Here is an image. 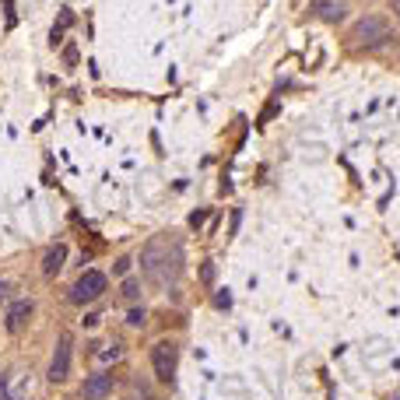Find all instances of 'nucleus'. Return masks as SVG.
Instances as JSON below:
<instances>
[{"mask_svg":"<svg viewBox=\"0 0 400 400\" xmlns=\"http://www.w3.org/2000/svg\"><path fill=\"white\" fill-rule=\"evenodd\" d=\"M204 281H208V285L215 281V264H204Z\"/></svg>","mask_w":400,"mask_h":400,"instance_id":"nucleus-14","label":"nucleus"},{"mask_svg":"<svg viewBox=\"0 0 400 400\" xmlns=\"http://www.w3.org/2000/svg\"><path fill=\"white\" fill-rule=\"evenodd\" d=\"M102 292H106V274L102 271H85L71 288V302L74 306H88V302L102 299Z\"/></svg>","mask_w":400,"mask_h":400,"instance_id":"nucleus-4","label":"nucleus"},{"mask_svg":"<svg viewBox=\"0 0 400 400\" xmlns=\"http://www.w3.org/2000/svg\"><path fill=\"white\" fill-rule=\"evenodd\" d=\"M64 260H67V246L64 243H57L46 257H43V274L46 278H53V274H60V267H64Z\"/></svg>","mask_w":400,"mask_h":400,"instance_id":"nucleus-9","label":"nucleus"},{"mask_svg":"<svg viewBox=\"0 0 400 400\" xmlns=\"http://www.w3.org/2000/svg\"><path fill=\"white\" fill-rule=\"evenodd\" d=\"M123 295H127V299H137V295H141V285H137V281H123Z\"/></svg>","mask_w":400,"mask_h":400,"instance_id":"nucleus-12","label":"nucleus"},{"mask_svg":"<svg viewBox=\"0 0 400 400\" xmlns=\"http://www.w3.org/2000/svg\"><path fill=\"white\" fill-rule=\"evenodd\" d=\"M176 365H179V348L172 341H158L151 348V369L158 383H172L176 379Z\"/></svg>","mask_w":400,"mask_h":400,"instance_id":"nucleus-3","label":"nucleus"},{"mask_svg":"<svg viewBox=\"0 0 400 400\" xmlns=\"http://www.w3.org/2000/svg\"><path fill=\"white\" fill-rule=\"evenodd\" d=\"M67 376H71V334H60V341L53 348V358H50V379L64 383Z\"/></svg>","mask_w":400,"mask_h":400,"instance_id":"nucleus-5","label":"nucleus"},{"mask_svg":"<svg viewBox=\"0 0 400 400\" xmlns=\"http://www.w3.org/2000/svg\"><path fill=\"white\" fill-rule=\"evenodd\" d=\"M8 299H11V281L0 278V302H8Z\"/></svg>","mask_w":400,"mask_h":400,"instance_id":"nucleus-13","label":"nucleus"},{"mask_svg":"<svg viewBox=\"0 0 400 400\" xmlns=\"http://www.w3.org/2000/svg\"><path fill=\"white\" fill-rule=\"evenodd\" d=\"M144 320H148V316H144V309H130V316H127V323H130V327H144Z\"/></svg>","mask_w":400,"mask_h":400,"instance_id":"nucleus-11","label":"nucleus"},{"mask_svg":"<svg viewBox=\"0 0 400 400\" xmlns=\"http://www.w3.org/2000/svg\"><path fill=\"white\" fill-rule=\"evenodd\" d=\"M351 39H355L358 46H379V43L390 39V22H386L383 15H365L362 22H355Z\"/></svg>","mask_w":400,"mask_h":400,"instance_id":"nucleus-2","label":"nucleus"},{"mask_svg":"<svg viewBox=\"0 0 400 400\" xmlns=\"http://www.w3.org/2000/svg\"><path fill=\"white\" fill-rule=\"evenodd\" d=\"M141 271L151 285H172L183 271V250L172 236H151L141 250Z\"/></svg>","mask_w":400,"mask_h":400,"instance_id":"nucleus-1","label":"nucleus"},{"mask_svg":"<svg viewBox=\"0 0 400 400\" xmlns=\"http://www.w3.org/2000/svg\"><path fill=\"white\" fill-rule=\"evenodd\" d=\"M113 386H116L113 372H95V376L85 379V386H81V400H106V397L113 393Z\"/></svg>","mask_w":400,"mask_h":400,"instance_id":"nucleus-6","label":"nucleus"},{"mask_svg":"<svg viewBox=\"0 0 400 400\" xmlns=\"http://www.w3.org/2000/svg\"><path fill=\"white\" fill-rule=\"evenodd\" d=\"M393 11H397V18H400V0H393Z\"/></svg>","mask_w":400,"mask_h":400,"instance_id":"nucleus-15","label":"nucleus"},{"mask_svg":"<svg viewBox=\"0 0 400 400\" xmlns=\"http://www.w3.org/2000/svg\"><path fill=\"white\" fill-rule=\"evenodd\" d=\"M22 383V372H8V376H0V400H32L25 393H18L15 386Z\"/></svg>","mask_w":400,"mask_h":400,"instance_id":"nucleus-10","label":"nucleus"},{"mask_svg":"<svg viewBox=\"0 0 400 400\" xmlns=\"http://www.w3.org/2000/svg\"><path fill=\"white\" fill-rule=\"evenodd\" d=\"M313 11H316L323 22L337 25V22L344 18V0H316V4H313Z\"/></svg>","mask_w":400,"mask_h":400,"instance_id":"nucleus-8","label":"nucleus"},{"mask_svg":"<svg viewBox=\"0 0 400 400\" xmlns=\"http://www.w3.org/2000/svg\"><path fill=\"white\" fill-rule=\"evenodd\" d=\"M29 316H32V299H18V302H11V306H8V330L18 334V330L29 323Z\"/></svg>","mask_w":400,"mask_h":400,"instance_id":"nucleus-7","label":"nucleus"}]
</instances>
